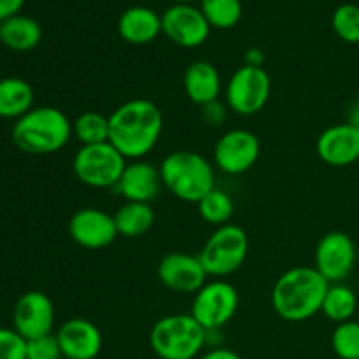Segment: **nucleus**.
I'll return each mask as SVG.
<instances>
[{"instance_id": "1", "label": "nucleus", "mask_w": 359, "mask_h": 359, "mask_svg": "<svg viewBox=\"0 0 359 359\" xmlns=\"http://www.w3.org/2000/svg\"><path fill=\"white\" fill-rule=\"evenodd\" d=\"M163 132V114L153 100L132 98L109 116V142L126 158L142 160L156 147Z\"/></svg>"}, {"instance_id": "2", "label": "nucleus", "mask_w": 359, "mask_h": 359, "mask_svg": "<svg viewBox=\"0 0 359 359\" xmlns=\"http://www.w3.org/2000/svg\"><path fill=\"white\" fill-rule=\"evenodd\" d=\"M330 283L314 266H293L272 287V309L287 323H302L321 312Z\"/></svg>"}, {"instance_id": "3", "label": "nucleus", "mask_w": 359, "mask_h": 359, "mask_svg": "<svg viewBox=\"0 0 359 359\" xmlns=\"http://www.w3.org/2000/svg\"><path fill=\"white\" fill-rule=\"evenodd\" d=\"M14 146L25 154L46 156L62 151L72 139V121L56 107H34L16 119L13 126Z\"/></svg>"}, {"instance_id": "4", "label": "nucleus", "mask_w": 359, "mask_h": 359, "mask_svg": "<svg viewBox=\"0 0 359 359\" xmlns=\"http://www.w3.org/2000/svg\"><path fill=\"white\" fill-rule=\"evenodd\" d=\"M161 182L177 200L198 203L214 184V168L195 151H174L160 165Z\"/></svg>"}, {"instance_id": "5", "label": "nucleus", "mask_w": 359, "mask_h": 359, "mask_svg": "<svg viewBox=\"0 0 359 359\" xmlns=\"http://www.w3.org/2000/svg\"><path fill=\"white\" fill-rule=\"evenodd\" d=\"M207 342V332L191 314L158 319L149 333V346L160 359H195Z\"/></svg>"}, {"instance_id": "6", "label": "nucleus", "mask_w": 359, "mask_h": 359, "mask_svg": "<svg viewBox=\"0 0 359 359\" xmlns=\"http://www.w3.org/2000/svg\"><path fill=\"white\" fill-rule=\"evenodd\" d=\"M249 255V237L237 224H223L207 238L198 258L210 277H228L241 270Z\"/></svg>"}, {"instance_id": "7", "label": "nucleus", "mask_w": 359, "mask_h": 359, "mask_svg": "<svg viewBox=\"0 0 359 359\" xmlns=\"http://www.w3.org/2000/svg\"><path fill=\"white\" fill-rule=\"evenodd\" d=\"M126 167V158L111 142L81 146L72 160L74 174L84 186L116 188Z\"/></svg>"}, {"instance_id": "8", "label": "nucleus", "mask_w": 359, "mask_h": 359, "mask_svg": "<svg viewBox=\"0 0 359 359\" xmlns=\"http://www.w3.org/2000/svg\"><path fill=\"white\" fill-rule=\"evenodd\" d=\"M272 79L265 67L242 65L226 83V105L238 116H255L266 105Z\"/></svg>"}, {"instance_id": "9", "label": "nucleus", "mask_w": 359, "mask_h": 359, "mask_svg": "<svg viewBox=\"0 0 359 359\" xmlns=\"http://www.w3.org/2000/svg\"><path fill=\"white\" fill-rule=\"evenodd\" d=\"M238 311V291L223 279L210 280L195 293L189 314L203 326L207 333L223 328Z\"/></svg>"}, {"instance_id": "10", "label": "nucleus", "mask_w": 359, "mask_h": 359, "mask_svg": "<svg viewBox=\"0 0 359 359\" xmlns=\"http://www.w3.org/2000/svg\"><path fill=\"white\" fill-rule=\"evenodd\" d=\"M262 144L256 133L244 128L228 130L214 146V163L228 175H241L256 165Z\"/></svg>"}, {"instance_id": "11", "label": "nucleus", "mask_w": 359, "mask_h": 359, "mask_svg": "<svg viewBox=\"0 0 359 359\" xmlns=\"http://www.w3.org/2000/svg\"><path fill=\"white\" fill-rule=\"evenodd\" d=\"M161 34L179 48L193 49L205 44L210 35V25L200 7L193 4H172L161 14Z\"/></svg>"}, {"instance_id": "12", "label": "nucleus", "mask_w": 359, "mask_h": 359, "mask_svg": "<svg viewBox=\"0 0 359 359\" xmlns=\"http://www.w3.org/2000/svg\"><path fill=\"white\" fill-rule=\"evenodd\" d=\"M356 265V245L344 231H330L318 242L314 269L330 284L344 283Z\"/></svg>"}, {"instance_id": "13", "label": "nucleus", "mask_w": 359, "mask_h": 359, "mask_svg": "<svg viewBox=\"0 0 359 359\" xmlns=\"http://www.w3.org/2000/svg\"><path fill=\"white\" fill-rule=\"evenodd\" d=\"M55 316V305L48 294L41 291H27L14 305L13 328L25 340L51 335Z\"/></svg>"}, {"instance_id": "14", "label": "nucleus", "mask_w": 359, "mask_h": 359, "mask_svg": "<svg viewBox=\"0 0 359 359\" xmlns=\"http://www.w3.org/2000/svg\"><path fill=\"white\" fill-rule=\"evenodd\" d=\"M69 235L77 245L84 249H104L118 238L114 216L102 209L84 207L74 212L69 221Z\"/></svg>"}, {"instance_id": "15", "label": "nucleus", "mask_w": 359, "mask_h": 359, "mask_svg": "<svg viewBox=\"0 0 359 359\" xmlns=\"http://www.w3.org/2000/svg\"><path fill=\"white\" fill-rule=\"evenodd\" d=\"M207 277L198 256L188 252H170L158 265V279L174 293H198L205 286Z\"/></svg>"}, {"instance_id": "16", "label": "nucleus", "mask_w": 359, "mask_h": 359, "mask_svg": "<svg viewBox=\"0 0 359 359\" xmlns=\"http://www.w3.org/2000/svg\"><path fill=\"white\" fill-rule=\"evenodd\" d=\"M316 153L330 167H349L359 161V128L340 123L326 128L316 142Z\"/></svg>"}, {"instance_id": "17", "label": "nucleus", "mask_w": 359, "mask_h": 359, "mask_svg": "<svg viewBox=\"0 0 359 359\" xmlns=\"http://www.w3.org/2000/svg\"><path fill=\"white\" fill-rule=\"evenodd\" d=\"M60 349L65 359H95L102 351V333L95 323L84 318H72L56 332Z\"/></svg>"}, {"instance_id": "18", "label": "nucleus", "mask_w": 359, "mask_h": 359, "mask_svg": "<svg viewBox=\"0 0 359 359\" xmlns=\"http://www.w3.org/2000/svg\"><path fill=\"white\" fill-rule=\"evenodd\" d=\"M161 186L160 167L149 161L133 160L132 163H126L116 189L126 202L151 203L160 195Z\"/></svg>"}, {"instance_id": "19", "label": "nucleus", "mask_w": 359, "mask_h": 359, "mask_svg": "<svg viewBox=\"0 0 359 359\" xmlns=\"http://www.w3.org/2000/svg\"><path fill=\"white\" fill-rule=\"evenodd\" d=\"M118 34L128 44H149L161 34V16L146 6L128 7L118 20Z\"/></svg>"}, {"instance_id": "20", "label": "nucleus", "mask_w": 359, "mask_h": 359, "mask_svg": "<svg viewBox=\"0 0 359 359\" xmlns=\"http://www.w3.org/2000/svg\"><path fill=\"white\" fill-rule=\"evenodd\" d=\"M184 91L186 97L196 105H205L214 100H219L221 83L219 70L205 60H195L184 70Z\"/></svg>"}, {"instance_id": "21", "label": "nucleus", "mask_w": 359, "mask_h": 359, "mask_svg": "<svg viewBox=\"0 0 359 359\" xmlns=\"http://www.w3.org/2000/svg\"><path fill=\"white\" fill-rule=\"evenodd\" d=\"M42 41V28L34 18L16 14L0 23V42L11 51H32Z\"/></svg>"}, {"instance_id": "22", "label": "nucleus", "mask_w": 359, "mask_h": 359, "mask_svg": "<svg viewBox=\"0 0 359 359\" xmlns=\"http://www.w3.org/2000/svg\"><path fill=\"white\" fill-rule=\"evenodd\" d=\"M34 109V88L21 77L0 79V118L20 119Z\"/></svg>"}, {"instance_id": "23", "label": "nucleus", "mask_w": 359, "mask_h": 359, "mask_svg": "<svg viewBox=\"0 0 359 359\" xmlns=\"http://www.w3.org/2000/svg\"><path fill=\"white\" fill-rule=\"evenodd\" d=\"M116 228L121 237L137 238L153 228L154 210L151 203L126 202L114 214Z\"/></svg>"}, {"instance_id": "24", "label": "nucleus", "mask_w": 359, "mask_h": 359, "mask_svg": "<svg viewBox=\"0 0 359 359\" xmlns=\"http://www.w3.org/2000/svg\"><path fill=\"white\" fill-rule=\"evenodd\" d=\"M356 293H354L349 286H346L344 283L330 284L321 307V312L330 319V321L337 323V325L351 321L354 312H356Z\"/></svg>"}, {"instance_id": "25", "label": "nucleus", "mask_w": 359, "mask_h": 359, "mask_svg": "<svg viewBox=\"0 0 359 359\" xmlns=\"http://www.w3.org/2000/svg\"><path fill=\"white\" fill-rule=\"evenodd\" d=\"M72 135L79 140L81 146L109 142V116L95 111H86L72 123Z\"/></svg>"}, {"instance_id": "26", "label": "nucleus", "mask_w": 359, "mask_h": 359, "mask_svg": "<svg viewBox=\"0 0 359 359\" xmlns=\"http://www.w3.org/2000/svg\"><path fill=\"white\" fill-rule=\"evenodd\" d=\"M198 4L210 28H219V30L237 27L244 13L241 0H200Z\"/></svg>"}, {"instance_id": "27", "label": "nucleus", "mask_w": 359, "mask_h": 359, "mask_svg": "<svg viewBox=\"0 0 359 359\" xmlns=\"http://www.w3.org/2000/svg\"><path fill=\"white\" fill-rule=\"evenodd\" d=\"M198 214L205 223L212 224V226H223L228 224L235 212V205L231 196L226 191L219 188H214L200 200L198 203Z\"/></svg>"}, {"instance_id": "28", "label": "nucleus", "mask_w": 359, "mask_h": 359, "mask_svg": "<svg viewBox=\"0 0 359 359\" xmlns=\"http://www.w3.org/2000/svg\"><path fill=\"white\" fill-rule=\"evenodd\" d=\"M332 349L340 359H359V323L346 321L332 333Z\"/></svg>"}, {"instance_id": "29", "label": "nucleus", "mask_w": 359, "mask_h": 359, "mask_svg": "<svg viewBox=\"0 0 359 359\" xmlns=\"http://www.w3.org/2000/svg\"><path fill=\"white\" fill-rule=\"evenodd\" d=\"M333 32L347 44H359V6L342 4L332 16Z\"/></svg>"}, {"instance_id": "30", "label": "nucleus", "mask_w": 359, "mask_h": 359, "mask_svg": "<svg viewBox=\"0 0 359 359\" xmlns=\"http://www.w3.org/2000/svg\"><path fill=\"white\" fill-rule=\"evenodd\" d=\"M62 349L56 335H44L27 340V359H62Z\"/></svg>"}, {"instance_id": "31", "label": "nucleus", "mask_w": 359, "mask_h": 359, "mask_svg": "<svg viewBox=\"0 0 359 359\" xmlns=\"http://www.w3.org/2000/svg\"><path fill=\"white\" fill-rule=\"evenodd\" d=\"M0 359H27V340L14 328H0Z\"/></svg>"}, {"instance_id": "32", "label": "nucleus", "mask_w": 359, "mask_h": 359, "mask_svg": "<svg viewBox=\"0 0 359 359\" xmlns=\"http://www.w3.org/2000/svg\"><path fill=\"white\" fill-rule=\"evenodd\" d=\"M202 119L210 126H219L226 119V105L219 100H214L210 104L202 105Z\"/></svg>"}, {"instance_id": "33", "label": "nucleus", "mask_w": 359, "mask_h": 359, "mask_svg": "<svg viewBox=\"0 0 359 359\" xmlns=\"http://www.w3.org/2000/svg\"><path fill=\"white\" fill-rule=\"evenodd\" d=\"M25 0H0V23L20 14Z\"/></svg>"}, {"instance_id": "34", "label": "nucleus", "mask_w": 359, "mask_h": 359, "mask_svg": "<svg viewBox=\"0 0 359 359\" xmlns=\"http://www.w3.org/2000/svg\"><path fill=\"white\" fill-rule=\"evenodd\" d=\"M198 359H242L235 351L228 349V347H217V349L207 351Z\"/></svg>"}, {"instance_id": "35", "label": "nucleus", "mask_w": 359, "mask_h": 359, "mask_svg": "<svg viewBox=\"0 0 359 359\" xmlns=\"http://www.w3.org/2000/svg\"><path fill=\"white\" fill-rule=\"evenodd\" d=\"M244 65L263 67L265 65V53L259 48H249L244 55Z\"/></svg>"}, {"instance_id": "36", "label": "nucleus", "mask_w": 359, "mask_h": 359, "mask_svg": "<svg viewBox=\"0 0 359 359\" xmlns=\"http://www.w3.org/2000/svg\"><path fill=\"white\" fill-rule=\"evenodd\" d=\"M347 123H351V125H356L358 128H359V102H358L356 105H354L353 111H351L349 121H347Z\"/></svg>"}, {"instance_id": "37", "label": "nucleus", "mask_w": 359, "mask_h": 359, "mask_svg": "<svg viewBox=\"0 0 359 359\" xmlns=\"http://www.w3.org/2000/svg\"><path fill=\"white\" fill-rule=\"evenodd\" d=\"M174 4H193V2H200V0H170Z\"/></svg>"}]
</instances>
